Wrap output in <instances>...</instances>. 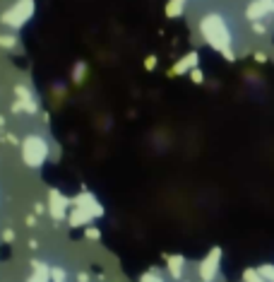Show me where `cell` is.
<instances>
[{"mask_svg":"<svg viewBox=\"0 0 274 282\" xmlns=\"http://www.w3.org/2000/svg\"><path fill=\"white\" fill-rule=\"evenodd\" d=\"M34 10H36L34 0H17V2L2 15V25H5V27H12V29L24 27L29 20H31Z\"/></svg>","mask_w":274,"mask_h":282,"instance_id":"cell-3","label":"cell"},{"mask_svg":"<svg viewBox=\"0 0 274 282\" xmlns=\"http://www.w3.org/2000/svg\"><path fill=\"white\" fill-rule=\"evenodd\" d=\"M200 31L205 34V39L214 46V49H221L226 51L228 46V31H226V25L219 15H207L202 22H200Z\"/></svg>","mask_w":274,"mask_h":282,"instance_id":"cell-1","label":"cell"},{"mask_svg":"<svg viewBox=\"0 0 274 282\" xmlns=\"http://www.w3.org/2000/svg\"><path fill=\"white\" fill-rule=\"evenodd\" d=\"M84 73H87V65H84V63H77V65H75V73H72V80H75L77 85L84 80Z\"/></svg>","mask_w":274,"mask_h":282,"instance_id":"cell-14","label":"cell"},{"mask_svg":"<svg viewBox=\"0 0 274 282\" xmlns=\"http://www.w3.org/2000/svg\"><path fill=\"white\" fill-rule=\"evenodd\" d=\"M91 212L89 210H84V207H75L72 205V212H70V225L72 227H80V225H84V222H91Z\"/></svg>","mask_w":274,"mask_h":282,"instance_id":"cell-6","label":"cell"},{"mask_svg":"<svg viewBox=\"0 0 274 282\" xmlns=\"http://www.w3.org/2000/svg\"><path fill=\"white\" fill-rule=\"evenodd\" d=\"M22 157L27 162V167H41L48 157V145L41 135H29L22 142Z\"/></svg>","mask_w":274,"mask_h":282,"instance_id":"cell-2","label":"cell"},{"mask_svg":"<svg viewBox=\"0 0 274 282\" xmlns=\"http://www.w3.org/2000/svg\"><path fill=\"white\" fill-rule=\"evenodd\" d=\"M15 94H17V99H34V94H31V92H29L24 85L15 87Z\"/></svg>","mask_w":274,"mask_h":282,"instance_id":"cell-15","label":"cell"},{"mask_svg":"<svg viewBox=\"0 0 274 282\" xmlns=\"http://www.w3.org/2000/svg\"><path fill=\"white\" fill-rule=\"evenodd\" d=\"M72 205H75V207H84V210H89L94 217H101V215H104V207L96 203V198L91 196V193H80L77 198H72Z\"/></svg>","mask_w":274,"mask_h":282,"instance_id":"cell-5","label":"cell"},{"mask_svg":"<svg viewBox=\"0 0 274 282\" xmlns=\"http://www.w3.org/2000/svg\"><path fill=\"white\" fill-rule=\"evenodd\" d=\"M154 65H157V58H154V56H149L147 60H144V68H147V70H152Z\"/></svg>","mask_w":274,"mask_h":282,"instance_id":"cell-18","label":"cell"},{"mask_svg":"<svg viewBox=\"0 0 274 282\" xmlns=\"http://www.w3.org/2000/svg\"><path fill=\"white\" fill-rule=\"evenodd\" d=\"M192 82H202V73L200 70H192Z\"/></svg>","mask_w":274,"mask_h":282,"instance_id":"cell-19","label":"cell"},{"mask_svg":"<svg viewBox=\"0 0 274 282\" xmlns=\"http://www.w3.org/2000/svg\"><path fill=\"white\" fill-rule=\"evenodd\" d=\"M99 236H101V234H99V229H91V227L87 229V239H99Z\"/></svg>","mask_w":274,"mask_h":282,"instance_id":"cell-16","label":"cell"},{"mask_svg":"<svg viewBox=\"0 0 274 282\" xmlns=\"http://www.w3.org/2000/svg\"><path fill=\"white\" fill-rule=\"evenodd\" d=\"M77 282H89V275H87V273H80V275H77Z\"/></svg>","mask_w":274,"mask_h":282,"instance_id":"cell-20","label":"cell"},{"mask_svg":"<svg viewBox=\"0 0 274 282\" xmlns=\"http://www.w3.org/2000/svg\"><path fill=\"white\" fill-rule=\"evenodd\" d=\"M217 256H219V251H214L209 260H205V263H202V278H205V280H212L214 268H217Z\"/></svg>","mask_w":274,"mask_h":282,"instance_id":"cell-10","label":"cell"},{"mask_svg":"<svg viewBox=\"0 0 274 282\" xmlns=\"http://www.w3.org/2000/svg\"><path fill=\"white\" fill-rule=\"evenodd\" d=\"M48 200H51V203H48V205H51V215H53L55 220H63V217L68 215V207L72 205V200L65 198L60 191H51V193H48Z\"/></svg>","mask_w":274,"mask_h":282,"instance_id":"cell-4","label":"cell"},{"mask_svg":"<svg viewBox=\"0 0 274 282\" xmlns=\"http://www.w3.org/2000/svg\"><path fill=\"white\" fill-rule=\"evenodd\" d=\"M166 260H168V270H171L173 280H181V273H183V258H181V256H171V258H166Z\"/></svg>","mask_w":274,"mask_h":282,"instance_id":"cell-8","label":"cell"},{"mask_svg":"<svg viewBox=\"0 0 274 282\" xmlns=\"http://www.w3.org/2000/svg\"><path fill=\"white\" fill-rule=\"evenodd\" d=\"M2 239H5V241H15V231H12V229H5V231H2Z\"/></svg>","mask_w":274,"mask_h":282,"instance_id":"cell-17","label":"cell"},{"mask_svg":"<svg viewBox=\"0 0 274 282\" xmlns=\"http://www.w3.org/2000/svg\"><path fill=\"white\" fill-rule=\"evenodd\" d=\"M195 63H197V53L192 51L190 56L181 58V60L176 63V68H173L171 73H173V75H181V73H185V70H190V68H195Z\"/></svg>","mask_w":274,"mask_h":282,"instance_id":"cell-7","label":"cell"},{"mask_svg":"<svg viewBox=\"0 0 274 282\" xmlns=\"http://www.w3.org/2000/svg\"><path fill=\"white\" fill-rule=\"evenodd\" d=\"M34 268H36L39 273H36V275H34L29 282H48V278H46V268H44L41 263H34Z\"/></svg>","mask_w":274,"mask_h":282,"instance_id":"cell-13","label":"cell"},{"mask_svg":"<svg viewBox=\"0 0 274 282\" xmlns=\"http://www.w3.org/2000/svg\"><path fill=\"white\" fill-rule=\"evenodd\" d=\"M0 126H5V118H2V116H0Z\"/></svg>","mask_w":274,"mask_h":282,"instance_id":"cell-21","label":"cell"},{"mask_svg":"<svg viewBox=\"0 0 274 282\" xmlns=\"http://www.w3.org/2000/svg\"><path fill=\"white\" fill-rule=\"evenodd\" d=\"M12 111L20 113V111H27V113H36V102L34 99H17L12 104Z\"/></svg>","mask_w":274,"mask_h":282,"instance_id":"cell-9","label":"cell"},{"mask_svg":"<svg viewBox=\"0 0 274 282\" xmlns=\"http://www.w3.org/2000/svg\"><path fill=\"white\" fill-rule=\"evenodd\" d=\"M142 282H152V280H149V275H147V278H144V280H142Z\"/></svg>","mask_w":274,"mask_h":282,"instance_id":"cell-22","label":"cell"},{"mask_svg":"<svg viewBox=\"0 0 274 282\" xmlns=\"http://www.w3.org/2000/svg\"><path fill=\"white\" fill-rule=\"evenodd\" d=\"M183 7H185V0H168L166 15H168V17H178V15L183 12Z\"/></svg>","mask_w":274,"mask_h":282,"instance_id":"cell-11","label":"cell"},{"mask_svg":"<svg viewBox=\"0 0 274 282\" xmlns=\"http://www.w3.org/2000/svg\"><path fill=\"white\" fill-rule=\"evenodd\" d=\"M0 46H2V49H15V46H17L15 34H0Z\"/></svg>","mask_w":274,"mask_h":282,"instance_id":"cell-12","label":"cell"}]
</instances>
